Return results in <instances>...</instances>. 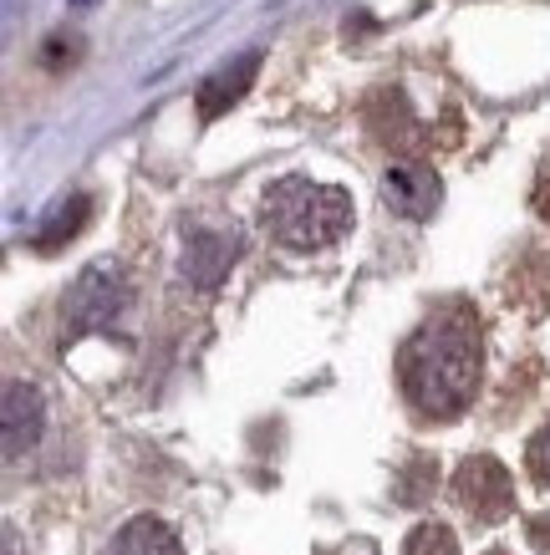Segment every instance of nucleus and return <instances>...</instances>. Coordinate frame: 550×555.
Here are the masks:
<instances>
[{
	"instance_id": "9",
	"label": "nucleus",
	"mask_w": 550,
	"mask_h": 555,
	"mask_svg": "<svg viewBox=\"0 0 550 555\" xmlns=\"http://www.w3.org/2000/svg\"><path fill=\"white\" fill-rule=\"evenodd\" d=\"M87 215H92V199L87 194H67L62 204H51V215L41 219V230L31 235V245L41 255H51V250H62L67 240H77L82 235V224H87Z\"/></svg>"
},
{
	"instance_id": "7",
	"label": "nucleus",
	"mask_w": 550,
	"mask_h": 555,
	"mask_svg": "<svg viewBox=\"0 0 550 555\" xmlns=\"http://www.w3.org/2000/svg\"><path fill=\"white\" fill-rule=\"evenodd\" d=\"M41 428H47V398L41 387L26 383V377H11L5 383V459H26L41 443Z\"/></svg>"
},
{
	"instance_id": "5",
	"label": "nucleus",
	"mask_w": 550,
	"mask_h": 555,
	"mask_svg": "<svg viewBox=\"0 0 550 555\" xmlns=\"http://www.w3.org/2000/svg\"><path fill=\"white\" fill-rule=\"evenodd\" d=\"M438 199H444V184L429 164L418 158H393L383 169V204L402 219H434Z\"/></svg>"
},
{
	"instance_id": "17",
	"label": "nucleus",
	"mask_w": 550,
	"mask_h": 555,
	"mask_svg": "<svg viewBox=\"0 0 550 555\" xmlns=\"http://www.w3.org/2000/svg\"><path fill=\"white\" fill-rule=\"evenodd\" d=\"M72 5H87V0H72Z\"/></svg>"
},
{
	"instance_id": "4",
	"label": "nucleus",
	"mask_w": 550,
	"mask_h": 555,
	"mask_svg": "<svg viewBox=\"0 0 550 555\" xmlns=\"http://www.w3.org/2000/svg\"><path fill=\"white\" fill-rule=\"evenodd\" d=\"M453 500H459L469 520L500 525L515 509V479L495 454H469L453 474Z\"/></svg>"
},
{
	"instance_id": "11",
	"label": "nucleus",
	"mask_w": 550,
	"mask_h": 555,
	"mask_svg": "<svg viewBox=\"0 0 550 555\" xmlns=\"http://www.w3.org/2000/svg\"><path fill=\"white\" fill-rule=\"evenodd\" d=\"M408 555H459V540H453L449 525L423 520L413 535H408Z\"/></svg>"
},
{
	"instance_id": "8",
	"label": "nucleus",
	"mask_w": 550,
	"mask_h": 555,
	"mask_svg": "<svg viewBox=\"0 0 550 555\" xmlns=\"http://www.w3.org/2000/svg\"><path fill=\"white\" fill-rule=\"evenodd\" d=\"M260 62H266L260 51H245V56H234L230 67L209 72V77L200 82V98H194V102H200V118L215 122L219 113H230L234 102L251 92V82H255V72H260Z\"/></svg>"
},
{
	"instance_id": "1",
	"label": "nucleus",
	"mask_w": 550,
	"mask_h": 555,
	"mask_svg": "<svg viewBox=\"0 0 550 555\" xmlns=\"http://www.w3.org/2000/svg\"><path fill=\"white\" fill-rule=\"evenodd\" d=\"M479 317L464 306H444L402 341L398 383L402 398L423 418H459L479 392Z\"/></svg>"
},
{
	"instance_id": "14",
	"label": "nucleus",
	"mask_w": 550,
	"mask_h": 555,
	"mask_svg": "<svg viewBox=\"0 0 550 555\" xmlns=\"http://www.w3.org/2000/svg\"><path fill=\"white\" fill-rule=\"evenodd\" d=\"M525 535H530V545H535L540 555H550V509H546V515H530Z\"/></svg>"
},
{
	"instance_id": "16",
	"label": "nucleus",
	"mask_w": 550,
	"mask_h": 555,
	"mask_svg": "<svg viewBox=\"0 0 550 555\" xmlns=\"http://www.w3.org/2000/svg\"><path fill=\"white\" fill-rule=\"evenodd\" d=\"M5 555H16V530H5Z\"/></svg>"
},
{
	"instance_id": "3",
	"label": "nucleus",
	"mask_w": 550,
	"mask_h": 555,
	"mask_svg": "<svg viewBox=\"0 0 550 555\" xmlns=\"http://www.w3.org/2000/svg\"><path fill=\"white\" fill-rule=\"evenodd\" d=\"M128 311V275L113 260H92V266L72 281L67 306H62V337L77 341L87 332H107L117 317Z\"/></svg>"
},
{
	"instance_id": "10",
	"label": "nucleus",
	"mask_w": 550,
	"mask_h": 555,
	"mask_svg": "<svg viewBox=\"0 0 550 555\" xmlns=\"http://www.w3.org/2000/svg\"><path fill=\"white\" fill-rule=\"evenodd\" d=\"M113 555H183V545L158 515H138L117 530Z\"/></svg>"
},
{
	"instance_id": "6",
	"label": "nucleus",
	"mask_w": 550,
	"mask_h": 555,
	"mask_svg": "<svg viewBox=\"0 0 550 555\" xmlns=\"http://www.w3.org/2000/svg\"><path fill=\"white\" fill-rule=\"evenodd\" d=\"M240 260V230H219V224H194L183 235V275L200 291H215L230 266Z\"/></svg>"
},
{
	"instance_id": "18",
	"label": "nucleus",
	"mask_w": 550,
	"mask_h": 555,
	"mask_svg": "<svg viewBox=\"0 0 550 555\" xmlns=\"http://www.w3.org/2000/svg\"><path fill=\"white\" fill-rule=\"evenodd\" d=\"M489 555H504V551H489Z\"/></svg>"
},
{
	"instance_id": "12",
	"label": "nucleus",
	"mask_w": 550,
	"mask_h": 555,
	"mask_svg": "<svg viewBox=\"0 0 550 555\" xmlns=\"http://www.w3.org/2000/svg\"><path fill=\"white\" fill-rule=\"evenodd\" d=\"M434 485H438V464H434V459H413V464H408V474L398 479V500H402V505H423Z\"/></svg>"
},
{
	"instance_id": "2",
	"label": "nucleus",
	"mask_w": 550,
	"mask_h": 555,
	"mask_svg": "<svg viewBox=\"0 0 550 555\" xmlns=\"http://www.w3.org/2000/svg\"><path fill=\"white\" fill-rule=\"evenodd\" d=\"M260 219L276 245L285 250H327L351 230V194L342 184H317V179H276L260 199Z\"/></svg>"
},
{
	"instance_id": "13",
	"label": "nucleus",
	"mask_w": 550,
	"mask_h": 555,
	"mask_svg": "<svg viewBox=\"0 0 550 555\" xmlns=\"http://www.w3.org/2000/svg\"><path fill=\"white\" fill-rule=\"evenodd\" d=\"M525 459H530V474H535V479H540V485L550 489V423L530 438V449H525Z\"/></svg>"
},
{
	"instance_id": "15",
	"label": "nucleus",
	"mask_w": 550,
	"mask_h": 555,
	"mask_svg": "<svg viewBox=\"0 0 550 555\" xmlns=\"http://www.w3.org/2000/svg\"><path fill=\"white\" fill-rule=\"evenodd\" d=\"M321 555H378V551H372V540H347V545H332Z\"/></svg>"
}]
</instances>
